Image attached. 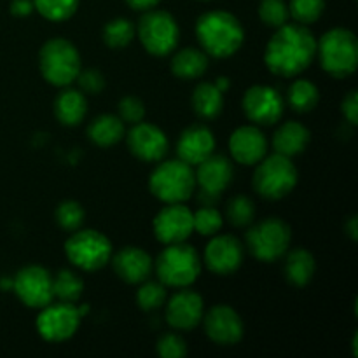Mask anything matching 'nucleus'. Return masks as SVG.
Segmentation results:
<instances>
[{"instance_id":"obj_39","label":"nucleus","mask_w":358,"mask_h":358,"mask_svg":"<svg viewBox=\"0 0 358 358\" xmlns=\"http://www.w3.org/2000/svg\"><path fill=\"white\" fill-rule=\"evenodd\" d=\"M119 117L122 122L128 124H136L142 122L145 117V105L140 98L136 96H126L119 101Z\"/></svg>"},{"instance_id":"obj_46","label":"nucleus","mask_w":358,"mask_h":358,"mask_svg":"<svg viewBox=\"0 0 358 358\" xmlns=\"http://www.w3.org/2000/svg\"><path fill=\"white\" fill-rule=\"evenodd\" d=\"M215 86L219 87L222 93H226L227 87H229V79H227V77H219V79L215 80Z\"/></svg>"},{"instance_id":"obj_2","label":"nucleus","mask_w":358,"mask_h":358,"mask_svg":"<svg viewBox=\"0 0 358 358\" xmlns=\"http://www.w3.org/2000/svg\"><path fill=\"white\" fill-rule=\"evenodd\" d=\"M196 35L203 51L215 58L233 56L241 48L245 31L236 16L226 10H210L199 16Z\"/></svg>"},{"instance_id":"obj_25","label":"nucleus","mask_w":358,"mask_h":358,"mask_svg":"<svg viewBox=\"0 0 358 358\" xmlns=\"http://www.w3.org/2000/svg\"><path fill=\"white\" fill-rule=\"evenodd\" d=\"M87 136H90V140L94 145L107 149V147H112L117 142H121V138L124 136V122L117 115H98L87 126Z\"/></svg>"},{"instance_id":"obj_20","label":"nucleus","mask_w":358,"mask_h":358,"mask_svg":"<svg viewBox=\"0 0 358 358\" xmlns=\"http://www.w3.org/2000/svg\"><path fill=\"white\" fill-rule=\"evenodd\" d=\"M229 150L236 163L252 166L266 156L268 140L255 126H241L231 135Z\"/></svg>"},{"instance_id":"obj_45","label":"nucleus","mask_w":358,"mask_h":358,"mask_svg":"<svg viewBox=\"0 0 358 358\" xmlns=\"http://www.w3.org/2000/svg\"><path fill=\"white\" fill-rule=\"evenodd\" d=\"M346 231H348V234L352 236V240H357V217H352V219H350V222L346 224Z\"/></svg>"},{"instance_id":"obj_12","label":"nucleus","mask_w":358,"mask_h":358,"mask_svg":"<svg viewBox=\"0 0 358 358\" xmlns=\"http://www.w3.org/2000/svg\"><path fill=\"white\" fill-rule=\"evenodd\" d=\"M17 299L28 308H44L52 303V276L42 266H27L20 269L13 282Z\"/></svg>"},{"instance_id":"obj_13","label":"nucleus","mask_w":358,"mask_h":358,"mask_svg":"<svg viewBox=\"0 0 358 358\" xmlns=\"http://www.w3.org/2000/svg\"><path fill=\"white\" fill-rule=\"evenodd\" d=\"M192 231V212L182 203H166L154 219V234L164 245L182 243Z\"/></svg>"},{"instance_id":"obj_8","label":"nucleus","mask_w":358,"mask_h":358,"mask_svg":"<svg viewBox=\"0 0 358 358\" xmlns=\"http://www.w3.org/2000/svg\"><path fill=\"white\" fill-rule=\"evenodd\" d=\"M297 170L290 157L273 154L262 157L254 173V189L266 199H282L294 191Z\"/></svg>"},{"instance_id":"obj_43","label":"nucleus","mask_w":358,"mask_h":358,"mask_svg":"<svg viewBox=\"0 0 358 358\" xmlns=\"http://www.w3.org/2000/svg\"><path fill=\"white\" fill-rule=\"evenodd\" d=\"M34 9V0H13V2H10V13L17 17L28 16V14H31Z\"/></svg>"},{"instance_id":"obj_29","label":"nucleus","mask_w":358,"mask_h":358,"mask_svg":"<svg viewBox=\"0 0 358 358\" xmlns=\"http://www.w3.org/2000/svg\"><path fill=\"white\" fill-rule=\"evenodd\" d=\"M287 100H289V105L294 110L304 114V112H310L317 107L318 100H320V93H318V87L311 80L297 79L290 84Z\"/></svg>"},{"instance_id":"obj_38","label":"nucleus","mask_w":358,"mask_h":358,"mask_svg":"<svg viewBox=\"0 0 358 358\" xmlns=\"http://www.w3.org/2000/svg\"><path fill=\"white\" fill-rule=\"evenodd\" d=\"M166 301V290H164L163 283L147 282L136 292V303L142 310L152 311L161 308Z\"/></svg>"},{"instance_id":"obj_7","label":"nucleus","mask_w":358,"mask_h":358,"mask_svg":"<svg viewBox=\"0 0 358 358\" xmlns=\"http://www.w3.org/2000/svg\"><path fill=\"white\" fill-rule=\"evenodd\" d=\"M292 231L285 220L269 217L252 226L247 233V248L257 261L275 262L289 252Z\"/></svg>"},{"instance_id":"obj_6","label":"nucleus","mask_w":358,"mask_h":358,"mask_svg":"<svg viewBox=\"0 0 358 358\" xmlns=\"http://www.w3.org/2000/svg\"><path fill=\"white\" fill-rule=\"evenodd\" d=\"M38 66L52 86H69L80 72V56L72 42L65 38H51L38 52Z\"/></svg>"},{"instance_id":"obj_41","label":"nucleus","mask_w":358,"mask_h":358,"mask_svg":"<svg viewBox=\"0 0 358 358\" xmlns=\"http://www.w3.org/2000/svg\"><path fill=\"white\" fill-rule=\"evenodd\" d=\"M76 80H79L80 90L87 94H98L105 87L103 73L96 69H87L84 72H79Z\"/></svg>"},{"instance_id":"obj_33","label":"nucleus","mask_w":358,"mask_h":358,"mask_svg":"<svg viewBox=\"0 0 358 358\" xmlns=\"http://www.w3.org/2000/svg\"><path fill=\"white\" fill-rule=\"evenodd\" d=\"M226 215L233 226H248V224L254 222L255 217L254 201H252L250 198H247V196H234V198L229 199V203H227Z\"/></svg>"},{"instance_id":"obj_17","label":"nucleus","mask_w":358,"mask_h":358,"mask_svg":"<svg viewBox=\"0 0 358 358\" xmlns=\"http://www.w3.org/2000/svg\"><path fill=\"white\" fill-rule=\"evenodd\" d=\"M206 336L215 345L233 346L243 338V322L231 306H213L205 317Z\"/></svg>"},{"instance_id":"obj_42","label":"nucleus","mask_w":358,"mask_h":358,"mask_svg":"<svg viewBox=\"0 0 358 358\" xmlns=\"http://www.w3.org/2000/svg\"><path fill=\"white\" fill-rule=\"evenodd\" d=\"M343 114L348 119L350 124H357L358 117V98L357 91H350L348 96L343 100Z\"/></svg>"},{"instance_id":"obj_9","label":"nucleus","mask_w":358,"mask_h":358,"mask_svg":"<svg viewBox=\"0 0 358 358\" xmlns=\"http://www.w3.org/2000/svg\"><path fill=\"white\" fill-rule=\"evenodd\" d=\"M65 254L73 266L83 271H98L112 257V243L100 231H73L65 243Z\"/></svg>"},{"instance_id":"obj_28","label":"nucleus","mask_w":358,"mask_h":358,"mask_svg":"<svg viewBox=\"0 0 358 358\" xmlns=\"http://www.w3.org/2000/svg\"><path fill=\"white\" fill-rule=\"evenodd\" d=\"M192 108L201 119L219 117L224 108V93L212 83H201L192 93Z\"/></svg>"},{"instance_id":"obj_14","label":"nucleus","mask_w":358,"mask_h":358,"mask_svg":"<svg viewBox=\"0 0 358 358\" xmlns=\"http://www.w3.org/2000/svg\"><path fill=\"white\" fill-rule=\"evenodd\" d=\"M243 112L252 122L269 126L283 115V98L269 86H254L245 93Z\"/></svg>"},{"instance_id":"obj_1","label":"nucleus","mask_w":358,"mask_h":358,"mask_svg":"<svg viewBox=\"0 0 358 358\" xmlns=\"http://www.w3.org/2000/svg\"><path fill=\"white\" fill-rule=\"evenodd\" d=\"M317 56V41L306 24L285 23L276 28L266 45L264 62L278 77H296L311 65Z\"/></svg>"},{"instance_id":"obj_30","label":"nucleus","mask_w":358,"mask_h":358,"mask_svg":"<svg viewBox=\"0 0 358 358\" xmlns=\"http://www.w3.org/2000/svg\"><path fill=\"white\" fill-rule=\"evenodd\" d=\"M84 292V282L80 276H77L73 271L62 269L58 275L52 278V294L58 297L62 303L76 304L80 299Z\"/></svg>"},{"instance_id":"obj_11","label":"nucleus","mask_w":358,"mask_h":358,"mask_svg":"<svg viewBox=\"0 0 358 358\" xmlns=\"http://www.w3.org/2000/svg\"><path fill=\"white\" fill-rule=\"evenodd\" d=\"M80 315L70 303H58L42 308L37 317V331L42 339L49 343H62L72 338L79 329Z\"/></svg>"},{"instance_id":"obj_23","label":"nucleus","mask_w":358,"mask_h":358,"mask_svg":"<svg viewBox=\"0 0 358 358\" xmlns=\"http://www.w3.org/2000/svg\"><path fill=\"white\" fill-rule=\"evenodd\" d=\"M310 138L311 136L306 126L296 121H289L276 129L275 136H273V147H275L276 154L292 157L306 150Z\"/></svg>"},{"instance_id":"obj_36","label":"nucleus","mask_w":358,"mask_h":358,"mask_svg":"<svg viewBox=\"0 0 358 358\" xmlns=\"http://www.w3.org/2000/svg\"><path fill=\"white\" fill-rule=\"evenodd\" d=\"M84 217H86L84 208L77 201H63L56 208V222L62 229L70 231V233L83 226Z\"/></svg>"},{"instance_id":"obj_3","label":"nucleus","mask_w":358,"mask_h":358,"mask_svg":"<svg viewBox=\"0 0 358 358\" xmlns=\"http://www.w3.org/2000/svg\"><path fill=\"white\" fill-rule=\"evenodd\" d=\"M322 69L336 79H345L357 70L358 42L353 31L332 28L325 31L317 45Z\"/></svg>"},{"instance_id":"obj_24","label":"nucleus","mask_w":358,"mask_h":358,"mask_svg":"<svg viewBox=\"0 0 358 358\" xmlns=\"http://www.w3.org/2000/svg\"><path fill=\"white\" fill-rule=\"evenodd\" d=\"M87 112V101L84 93L77 90H65L56 96L55 115L62 124L77 126Z\"/></svg>"},{"instance_id":"obj_16","label":"nucleus","mask_w":358,"mask_h":358,"mask_svg":"<svg viewBox=\"0 0 358 358\" xmlns=\"http://www.w3.org/2000/svg\"><path fill=\"white\" fill-rule=\"evenodd\" d=\"M206 268L220 276L233 275L243 262V245L229 234L215 236L205 250Z\"/></svg>"},{"instance_id":"obj_34","label":"nucleus","mask_w":358,"mask_h":358,"mask_svg":"<svg viewBox=\"0 0 358 358\" xmlns=\"http://www.w3.org/2000/svg\"><path fill=\"white\" fill-rule=\"evenodd\" d=\"M325 0H290L289 14L299 24H311L324 14Z\"/></svg>"},{"instance_id":"obj_26","label":"nucleus","mask_w":358,"mask_h":358,"mask_svg":"<svg viewBox=\"0 0 358 358\" xmlns=\"http://www.w3.org/2000/svg\"><path fill=\"white\" fill-rule=\"evenodd\" d=\"M315 268H317L315 257L304 248H296L285 254L283 273H285L287 282L292 283L294 287H306L313 280Z\"/></svg>"},{"instance_id":"obj_37","label":"nucleus","mask_w":358,"mask_h":358,"mask_svg":"<svg viewBox=\"0 0 358 358\" xmlns=\"http://www.w3.org/2000/svg\"><path fill=\"white\" fill-rule=\"evenodd\" d=\"M259 16L268 27L280 28L289 20V6L285 3V0H261Z\"/></svg>"},{"instance_id":"obj_10","label":"nucleus","mask_w":358,"mask_h":358,"mask_svg":"<svg viewBox=\"0 0 358 358\" xmlns=\"http://www.w3.org/2000/svg\"><path fill=\"white\" fill-rule=\"evenodd\" d=\"M178 24L166 10H145L138 23V38L147 52L166 56L178 44Z\"/></svg>"},{"instance_id":"obj_31","label":"nucleus","mask_w":358,"mask_h":358,"mask_svg":"<svg viewBox=\"0 0 358 358\" xmlns=\"http://www.w3.org/2000/svg\"><path fill=\"white\" fill-rule=\"evenodd\" d=\"M135 37V27L126 17H115L103 28V41L108 48L122 49Z\"/></svg>"},{"instance_id":"obj_44","label":"nucleus","mask_w":358,"mask_h":358,"mask_svg":"<svg viewBox=\"0 0 358 358\" xmlns=\"http://www.w3.org/2000/svg\"><path fill=\"white\" fill-rule=\"evenodd\" d=\"M159 2L161 0H126V3L135 10H150Z\"/></svg>"},{"instance_id":"obj_27","label":"nucleus","mask_w":358,"mask_h":358,"mask_svg":"<svg viewBox=\"0 0 358 358\" xmlns=\"http://www.w3.org/2000/svg\"><path fill=\"white\" fill-rule=\"evenodd\" d=\"M206 69H208V58L201 49L185 48L178 51L171 59V72L178 79H198L206 72Z\"/></svg>"},{"instance_id":"obj_32","label":"nucleus","mask_w":358,"mask_h":358,"mask_svg":"<svg viewBox=\"0 0 358 358\" xmlns=\"http://www.w3.org/2000/svg\"><path fill=\"white\" fill-rule=\"evenodd\" d=\"M34 6L45 20L65 21L76 14L79 0H34Z\"/></svg>"},{"instance_id":"obj_4","label":"nucleus","mask_w":358,"mask_h":358,"mask_svg":"<svg viewBox=\"0 0 358 358\" xmlns=\"http://www.w3.org/2000/svg\"><path fill=\"white\" fill-rule=\"evenodd\" d=\"M156 273L164 287L184 289L196 282L201 273V261L198 252L184 241L171 243L157 257Z\"/></svg>"},{"instance_id":"obj_21","label":"nucleus","mask_w":358,"mask_h":358,"mask_svg":"<svg viewBox=\"0 0 358 358\" xmlns=\"http://www.w3.org/2000/svg\"><path fill=\"white\" fill-rule=\"evenodd\" d=\"M215 149V138L212 131L203 124H192L180 135L177 143L178 159L191 166H198L201 161L212 156Z\"/></svg>"},{"instance_id":"obj_19","label":"nucleus","mask_w":358,"mask_h":358,"mask_svg":"<svg viewBox=\"0 0 358 358\" xmlns=\"http://www.w3.org/2000/svg\"><path fill=\"white\" fill-rule=\"evenodd\" d=\"M166 320L177 331H192L203 320V299L194 290L175 294L166 306Z\"/></svg>"},{"instance_id":"obj_15","label":"nucleus","mask_w":358,"mask_h":358,"mask_svg":"<svg viewBox=\"0 0 358 358\" xmlns=\"http://www.w3.org/2000/svg\"><path fill=\"white\" fill-rule=\"evenodd\" d=\"M128 147L135 157L145 163H156L168 152V138L164 131L149 122H136L128 133Z\"/></svg>"},{"instance_id":"obj_18","label":"nucleus","mask_w":358,"mask_h":358,"mask_svg":"<svg viewBox=\"0 0 358 358\" xmlns=\"http://www.w3.org/2000/svg\"><path fill=\"white\" fill-rule=\"evenodd\" d=\"M194 175L196 184L201 187V198H206V201H215L233 180V166L227 157L212 154L198 164V171Z\"/></svg>"},{"instance_id":"obj_40","label":"nucleus","mask_w":358,"mask_h":358,"mask_svg":"<svg viewBox=\"0 0 358 358\" xmlns=\"http://www.w3.org/2000/svg\"><path fill=\"white\" fill-rule=\"evenodd\" d=\"M157 353L161 358H184L187 355V346L180 336L166 334L157 341Z\"/></svg>"},{"instance_id":"obj_5","label":"nucleus","mask_w":358,"mask_h":358,"mask_svg":"<svg viewBox=\"0 0 358 358\" xmlns=\"http://www.w3.org/2000/svg\"><path fill=\"white\" fill-rule=\"evenodd\" d=\"M196 187V175L191 164L180 159L157 164L149 178V189L163 203H184Z\"/></svg>"},{"instance_id":"obj_22","label":"nucleus","mask_w":358,"mask_h":358,"mask_svg":"<svg viewBox=\"0 0 358 358\" xmlns=\"http://www.w3.org/2000/svg\"><path fill=\"white\" fill-rule=\"evenodd\" d=\"M115 275L126 283H142L152 271V259L138 247H126L112 259Z\"/></svg>"},{"instance_id":"obj_35","label":"nucleus","mask_w":358,"mask_h":358,"mask_svg":"<svg viewBox=\"0 0 358 358\" xmlns=\"http://www.w3.org/2000/svg\"><path fill=\"white\" fill-rule=\"evenodd\" d=\"M222 227V215L212 205H206L192 213V229L203 236H215Z\"/></svg>"}]
</instances>
